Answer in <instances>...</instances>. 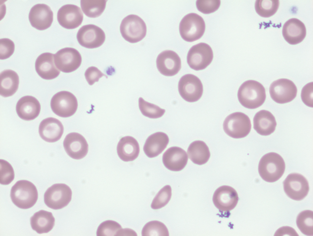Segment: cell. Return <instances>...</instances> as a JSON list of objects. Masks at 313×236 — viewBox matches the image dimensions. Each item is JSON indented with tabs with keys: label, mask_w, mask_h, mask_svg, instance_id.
I'll return each mask as SVG.
<instances>
[{
	"label": "cell",
	"mask_w": 313,
	"mask_h": 236,
	"mask_svg": "<svg viewBox=\"0 0 313 236\" xmlns=\"http://www.w3.org/2000/svg\"><path fill=\"white\" fill-rule=\"evenodd\" d=\"M237 95L240 104L250 109L261 106L266 98L265 89L263 86L259 82L252 80H247L241 85Z\"/></svg>",
	"instance_id": "cell-1"
},
{
	"label": "cell",
	"mask_w": 313,
	"mask_h": 236,
	"mask_svg": "<svg viewBox=\"0 0 313 236\" xmlns=\"http://www.w3.org/2000/svg\"><path fill=\"white\" fill-rule=\"evenodd\" d=\"M285 169V164L283 158L274 152L269 153L263 155L260 161L258 167L261 178L270 183L275 182L279 179Z\"/></svg>",
	"instance_id": "cell-2"
},
{
	"label": "cell",
	"mask_w": 313,
	"mask_h": 236,
	"mask_svg": "<svg viewBox=\"0 0 313 236\" xmlns=\"http://www.w3.org/2000/svg\"><path fill=\"white\" fill-rule=\"evenodd\" d=\"M38 192L35 186L27 180L17 181L12 187L10 197L13 203L21 209L29 208L36 203Z\"/></svg>",
	"instance_id": "cell-3"
},
{
	"label": "cell",
	"mask_w": 313,
	"mask_h": 236,
	"mask_svg": "<svg viewBox=\"0 0 313 236\" xmlns=\"http://www.w3.org/2000/svg\"><path fill=\"white\" fill-rule=\"evenodd\" d=\"M205 29V23L203 18L194 13L185 16L181 20L179 25L181 37L185 41L189 42L200 39L203 35Z\"/></svg>",
	"instance_id": "cell-4"
},
{
	"label": "cell",
	"mask_w": 313,
	"mask_h": 236,
	"mask_svg": "<svg viewBox=\"0 0 313 236\" xmlns=\"http://www.w3.org/2000/svg\"><path fill=\"white\" fill-rule=\"evenodd\" d=\"M223 127L225 132L230 137L239 138L247 136L250 132L251 124L245 114L236 112L228 115L224 121Z\"/></svg>",
	"instance_id": "cell-5"
},
{
	"label": "cell",
	"mask_w": 313,
	"mask_h": 236,
	"mask_svg": "<svg viewBox=\"0 0 313 236\" xmlns=\"http://www.w3.org/2000/svg\"><path fill=\"white\" fill-rule=\"evenodd\" d=\"M121 34L127 41L131 43L138 42L142 40L146 33V24L140 17L131 14L122 20L120 27Z\"/></svg>",
	"instance_id": "cell-6"
},
{
	"label": "cell",
	"mask_w": 313,
	"mask_h": 236,
	"mask_svg": "<svg viewBox=\"0 0 313 236\" xmlns=\"http://www.w3.org/2000/svg\"><path fill=\"white\" fill-rule=\"evenodd\" d=\"M72 194L71 188L67 185L55 184L45 192L44 202L49 208L54 210L61 209L69 203L72 199Z\"/></svg>",
	"instance_id": "cell-7"
},
{
	"label": "cell",
	"mask_w": 313,
	"mask_h": 236,
	"mask_svg": "<svg viewBox=\"0 0 313 236\" xmlns=\"http://www.w3.org/2000/svg\"><path fill=\"white\" fill-rule=\"evenodd\" d=\"M78 105L76 97L66 91L57 92L53 96L50 101V106L53 112L62 117H68L74 115Z\"/></svg>",
	"instance_id": "cell-8"
},
{
	"label": "cell",
	"mask_w": 313,
	"mask_h": 236,
	"mask_svg": "<svg viewBox=\"0 0 313 236\" xmlns=\"http://www.w3.org/2000/svg\"><path fill=\"white\" fill-rule=\"evenodd\" d=\"M213 54L208 44L201 42L193 46L187 54V61L192 69L199 71L205 68L212 62Z\"/></svg>",
	"instance_id": "cell-9"
},
{
	"label": "cell",
	"mask_w": 313,
	"mask_h": 236,
	"mask_svg": "<svg viewBox=\"0 0 313 236\" xmlns=\"http://www.w3.org/2000/svg\"><path fill=\"white\" fill-rule=\"evenodd\" d=\"M178 88L182 98L190 102L198 100L203 91V86L201 80L192 74H186L181 77L179 82Z\"/></svg>",
	"instance_id": "cell-10"
},
{
	"label": "cell",
	"mask_w": 313,
	"mask_h": 236,
	"mask_svg": "<svg viewBox=\"0 0 313 236\" xmlns=\"http://www.w3.org/2000/svg\"><path fill=\"white\" fill-rule=\"evenodd\" d=\"M283 183L285 193L290 198L295 201L303 200L307 196L309 191L307 180L299 173L290 174Z\"/></svg>",
	"instance_id": "cell-11"
},
{
	"label": "cell",
	"mask_w": 313,
	"mask_h": 236,
	"mask_svg": "<svg viewBox=\"0 0 313 236\" xmlns=\"http://www.w3.org/2000/svg\"><path fill=\"white\" fill-rule=\"evenodd\" d=\"M297 91L293 82L286 79H280L274 81L269 88L271 98L276 102L281 104L293 100L296 96Z\"/></svg>",
	"instance_id": "cell-12"
},
{
	"label": "cell",
	"mask_w": 313,
	"mask_h": 236,
	"mask_svg": "<svg viewBox=\"0 0 313 236\" xmlns=\"http://www.w3.org/2000/svg\"><path fill=\"white\" fill-rule=\"evenodd\" d=\"M54 61L57 68L64 73H70L78 69L82 62L79 52L71 47L62 49L54 54Z\"/></svg>",
	"instance_id": "cell-13"
},
{
	"label": "cell",
	"mask_w": 313,
	"mask_h": 236,
	"mask_svg": "<svg viewBox=\"0 0 313 236\" xmlns=\"http://www.w3.org/2000/svg\"><path fill=\"white\" fill-rule=\"evenodd\" d=\"M77 39L82 46L88 49L96 48L104 43L105 35L99 27L92 24L84 25L79 30Z\"/></svg>",
	"instance_id": "cell-14"
},
{
	"label": "cell",
	"mask_w": 313,
	"mask_h": 236,
	"mask_svg": "<svg viewBox=\"0 0 313 236\" xmlns=\"http://www.w3.org/2000/svg\"><path fill=\"white\" fill-rule=\"evenodd\" d=\"M63 146L68 155L76 160L83 158L88 152V145L86 139L76 132L70 133L66 136Z\"/></svg>",
	"instance_id": "cell-15"
},
{
	"label": "cell",
	"mask_w": 313,
	"mask_h": 236,
	"mask_svg": "<svg viewBox=\"0 0 313 236\" xmlns=\"http://www.w3.org/2000/svg\"><path fill=\"white\" fill-rule=\"evenodd\" d=\"M80 8L73 4L63 6L57 13V20L63 27L69 29H75L80 25L83 20Z\"/></svg>",
	"instance_id": "cell-16"
},
{
	"label": "cell",
	"mask_w": 313,
	"mask_h": 236,
	"mask_svg": "<svg viewBox=\"0 0 313 236\" xmlns=\"http://www.w3.org/2000/svg\"><path fill=\"white\" fill-rule=\"evenodd\" d=\"M157 68L162 75L168 76H174L180 71L181 67L180 58L175 52L164 50L158 56L156 60Z\"/></svg>",
	"instance_id": "cell-17"
},
{
	"label": "cell",
	"mask_w": 313,
	"mask_h": 236,
	"mask_svg": "<svg viewBox=\"0 0 313 236\" xmlns=\"http://www.w3.org/2000/svg\"><path fill=\"white\" fill-rule=\"evenodd\" d=\"M212 200L215 206L220 211L228 212L235 207L238 197L236 191L233 188L223 186L215 191Z\"/></svg>",
	"instance_id": "cell-18"
},
{
	"label": "cell",
	"mask_w": 313,
	"mask_h": 236,
	"mask_svg": "<svg viewBox=\"0 0 313 236\" xmlns=\"http://www.w3.org/2000/svg\"><path fill=\"white\" fill-rule=\"evenodd\" d=\"M31 25L39 30L49 28L53 20V13L50 7L44 4H38L31 9L28 16Z\"/></svg>",
	"instance_id": "cell-19"
},
{
	"label": "cell",
	"mask_w": 313,
	"mask_h": 236,
	"mask_svg": "<svg viewBox=\"0 0 313 236\" xmlns=\"http://www.w3.org/2000/svg\"><path fill=\"white\" fill-rule=\"evenodd\" d=\"M64 129L63 126L60 120L50 117L43 120L41 122L39 132L40 137L45 141L54 142L61 138Z\"/></svg>",
	"instance_id": "cell-20"
},
{
	"label": "cell",
	"mask_w": 313,
	"mask_h": 236,
	"mask_svg": "<svg viewBox=\"0 0 313 236\" xmlns=\"http://www.w3.org/2000/svg\"><path fill=\"white\" fill-rule=\"evenodd\" d=\"M282 34L285 40L289 44L296 45L302 42L306 34L305 25L299 20L292 18L284 24Z\"/></svg>",
	"instance_id": "cell-21"
},
{
	"label": "cell",
	"mask_w": 313,
	"mask_h": 236,
	"mask_svg": "<svg viewBox=\"0 0 313 236\" xmlns=\"http://www.w3.org/2000/svg\"><path fill=\"white\" fill-rule=\"evenodd\" d=\"M188 157L186 152L181 148L173 146L164 153L162 161L164 166L171 171H178L183 169L187 163Z\"/></svg>",
	"instance_id": "cell-22"
},
{
	"label": "cell",
	"mask_w": 313,
	"mask_h": 236,
	"mask_svg": "<svg viewBox=\"0 0 313 236\" xmlns=\"http://www.w3.org/2000/svg\"><path fill=\"white\" fill-rule=\"evenodd\" d=\"M54 56V54L46 52L40 54L36 59L35 64L36 71L44 79H52L60 74V71L55 65Z\"/></svg>",
	"instance_id": "cell-23"
},
{
	"label": "cell",
	"mask_w": 313,
	"mask_h": 236,
	"mask_svg": "<svg viewBox=\"0 0 313 236\" xmlns=\"http://www.w3.org/2000/svg\"><path fill=\"white\" fill-rule=\"evenodd\" d=\"M41 105L38 100L31 96H25L21 98L16 105L18 116L22 120L30 121L34 120L39 115Z\"/></svg>",
	"instance_id": "cell-24"
},
{
	"label": "cell",
	"mask_w": 313,
	"mask_h": 236,
	"mask_svg": "<svg viewBox=\"0 0 313 236\" xmlns=\"http://www.w3.org/2000/svg\"><path fill=\"white\" fill-rule=\"evenodd\" d=\"M253 128L262 135H268L275 131L277 125L275 119L269 111L262 110L257 112L253 119Z\"/></svg>",
	"instance_id": "cell-25"
},
{
	"label": "cell",
	"mask_w": 313,
	"mask_h": 236,
	"mask_svg": "<svg viewBox=\"0 0 313 236\" xmlns=\"http://www.w3.org/2000/svg\"><path fill=\"white\" fill-rule=\"evenodd\" d=\"M169 141L165 133L161 132L154 133L147 139L143 147L144 152L149 158L155 157L165 149Z\"/></svg>",
	"instance_id": "cell-26"
},
{
	"label": "cell",
	"mask_w": 313,
	"mask_h": 236,
	"mask_svg": "<svg viewBox=\"0 0 313 236\" xmlns=\"http://www.w3.org/2000/svg\"><path fill=\"white\" fill-rule=\"evenodd\" d=\"M117 152L119 158L125 162L132 161L138 156L140 148L138 142L131 136L122 137L118 142Z\"/></svg>",
	"instance_id": "cell-27"
},
{
	"label": "cell",
	"mask_w": 313,
	"mask_h": 236,
	"mask_svg": "<svg viewBox=\"0 0 313 236\" xmlns=\"http://www.w3.org/2000/svg\"><path fill=\"white\" fill-rule=\"evenodd\" d=\"M55 222L51 212L42 210L35 213L30 218L32 229L39 234L47 233L51 230Z\"/></svg>",
	"instance_id": "cell-28"
},
{
	"label": "cell",
	"mask_w": 313,
	"mask_h": 236,
	"mask_svg": "<svg viewBox=\"0 0 313 236\" xmlns=\"http://www.w3.org/2000/svg\"><path fill=\"white\" fill-rule=\"evenodd\" d=\"M0 95L7 97L13 95L17 90L19 83L17 74L10 69L2 72L0 75Z\"/></svg>",
	"instance_id": "cell-29"
},
{
	"label": "cell",
	"mask_w": 313,
	"mask_h": 236,
	"mask_svg": "<svg viewBox=\"0 0 313 236\" xmlns=\"http://www.w3.org/2000/svg\"><path fill=\"white\" fill-rule=\"evenodd\" d=\"M187 153L189 158L192 162L199 165L207 163L210 156L208 147L201 141H195L191 143L188 148Z\"/></svg>",
	"instance_id": "cell-30"
},
{
	"label": "cell",
	"mask_w": 313,
	"mask_h": 236,
	"mask_svg": "<svg viewBox=\"0 0 313 236\" xmlns=\"http://www.w3.org/2000/svg\"><path fill=\"white\" fill-rule=\"evenodd\" d=\"M106 0H81L80 6L84 14L90 18L98 17L104 11Z\"/></svg>",
	"instance_id": "cell-31"
},
{
	"label": "cell",
	"mask_w": 313,
	"mask_h": 236,
	"mask_svg": "<svg viewBox=\"0 0 313 236\" xmlns=\"http://www.w3.org/2000/svg\"><path fill=\"white\" fill-rule=\"evenodd\" d=\"M279 5V0H257L255 2V8L256 12L259 16L268 18L275 13Z\"/></svg>",
	"instance_id": "cell-32"
},
{
	"label": "cell",
	"mask_w": 313,
	"mask_h": 236,
	"mask_svg": "<svg viewBox=\"0 0 313 236\" xmlns=\"http://www.w3.org/2000/svg\"><path fill=\"white\" fill-rule=\"evenodd\" d=\"M313 212L305 210L300 212L296 219L298 228L304 234L307 236L313 235Z\"/></svg>",
	"instance_id": "cell-33"
},
{
	"label": "cell",
	"mask_w": 313,
	"mask_h": 236,
	"mask_svg": "<svg viewBox=\"0 0 313 236\" xmlns=\"http://www.w3.org/2000/svg\"><path fill=\"white\" fill-rule=\"evenodd\" d=\"M143 236H168L169 234L166 226L158 221H150L144 226L142 231Z\"/></svg>",
	"instance_id": "cell-34"
},
{
	"label": "cell",
	"mask_w": 313,
	"mask_h": 236,
	"mask_svg": "<svg viewBox=\"0 0 313 236\" xmlns=\"http://www.w3.org/2000/svg\"><path fill=\"white\" fill-rule=\"evenodd\" d=\"M138 105L142 115L150 118L156 119L160 117L165 112L164 109L145 101L142 97L139 98Z\"/></svg>",
	"instance_id": "cell-35"
},
{
	"label": "cell",
	"mask_w": 313,
	"mask_h": 236,
	"mask_svg": "<svg viewBox=\"0 0 313 236\" xmlns=\"http://www.w3.org/2000/svg\"><path fill=\"white\" fill-rule=\"evenodd\" d=\"M122 229L121 226L117 222L108 220L103 222L99 225L96 234L98 236H119Z\"/></svg>",
	"instance_id": "cell-36"
},
{
	"label": "cell",
	"mask_w": 313,
	"mask_h": 236,
	"mask_svg": "<svg viewBox=\"0 0 313 236\" xmlns=\"http://www.w3.org/2000/svg\"><path fill=\"white\" fill-rule=\"evenodd\" d=\"M171 188L167 185L163 187L154 198L151 207L154 209L161 208L165 206L170 200L171 196Z\"/></svg>",
	"instance_id": "cell-37"
},
{
	"label": "cell",
	"mask_w": 313,
	"mask_h": 236,
	"mask_svg": "<svg viewBox=\"0 0 313 236\" xmlns=\"http://www.w3.org/2000/svg\"><path fill=\"white\" fill-rule=\"evenodd\" d=\"M14 172L11 165L7 161L0 160V183L3 185L9 184L14 179Z\"/></svg>",
	"instance_id": "cell-38"
},
{
	"label": "cell",
	"mask_w": 313,
	"mask_h": 236,
	"mask_svg": "<svg viewBox=\"0 0 313 236\" xmlns=\"http://www.w3.org/2000/svg\"><path fill=\"white\" fill-rule=\"evenodd\" d=\"M220 2L219 0H199L196 1V6L199 11L208 14L216 11L220 6Z\"/></svg>",
	"instance_id": "cell-39"
},
{
	"label": "cell",
	"mask_w": 313,
	"mask_h": 236,
	"mask_svg": "<svg viewBox=\"0 0 313 236\" xmlns=\"http://www.w3.org/2000/svg\"><path fill=\"white\" fill-rule=\"evenodd\" d=\"M15 44L13 42L8 38L0 39V59H6L9 57L13 53Z\"/></svg>",
	"instance_id": "cell-40"
},
{
	"label": "cell",
	"mask_w": 313,
	"mask_h": 236,
	"mask_svg": "<svg viewBox=\"0 0 313 236\" xmlns=\"http://www.w3.org/2000/svg\"><path fill=\"white\" fill-rule=\"evenodd\" d=\"M84 75L87 82L90 85H92L95 82H98L99 79L103 76L108 78L106 75L94 66L88 68L86 71Z\"/></svg>",
	"instance_id": "cell-41"
},
{
	"label": "cell",
	"mask_w": 313,
	"mask_h": 236,
	"mask_svg": "<svg viewBox=\"0 0 313 236\" xmlns=\"http://www.w3.org/2000/svg\"><path fill=\"white\" fill-rule=\"evenodd\" d=\"M313 82L309 83L303 88L301 94V99L307 106L313 107Z\"/></svg>",
	"instance_id": "cell-42"
},
{
	"label": "cell",
	"mask_w": 313,
	"mask_h": 236,
	"mask_svg": "<svg viewBox=\"0 0 313 236\" xmlns=\"http://www.w3.org/2000/svg\"><path fill=\"white\" fill-rule=\"evenodd\" d=\"M299 236L295 230L292 227L288 226H284L278 229L275 233L274 236Z\"/></svg>",
	"instance_id": "cell-43"
},
{
	"label": "cell",
	"mask_w": 313,
	"mask_h": 236,
	"mask_svg": "<svg viewBox=\"0 0 313 236\" xmlns=\"http://www.w3.org/2000/svg\"><path fill=\"white\" fill-rule=\"evenodd\" d=\"M119 236H137V235L134 230L129 228H125L122 229L120 230Z\"/></svg>",
	"instance_id": "cell-44"
}]
</instances>
